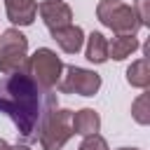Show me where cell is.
Instances as JSON below:
<instances>
[{
	"instance_id": "6da1fadb",
	"label": "cell",
	"mask_w": 150,
	"mask_h": 150,
	"mask_svg": "<svg viewBox=\"0 0 150 150\" xmlns=\"http://www.w3.org/2000/svg\"><path fill=\"white\" fill-rule=\"evenodd\" d=\"M59 108V98L54 89L40 87L28 70H19L12 75L0 77V112H5L23 143H33L40 138V131Z\"/></svg>"
},
{
	"instance_id": "7a4b0ae2",
	"label": "cell",
	"mask_w": 150,
	"mask_h": 150,
	"mask_svg": "<svg viewBox=\"0 0 150 150\" xmlns=\"http://www.w3.org/2000/svg\"><path fill=\"white\" fill-rule=\"evenodd\" d=\"M96 16L115 35H124V33L136 35V30L141 28V21H138L134 7L124 5L122 0H101L96 5Z\"/></svg>"
},
{
	"instance_id": "3957f363",
	"label": "cell",
	"mask_w": 150,
	"mask_h": 150,
	"mask_svg": "<svg viewBox=\"0 0 150 150\" xmlns=\"http://www.w3.org/2000/svg\"><path fill=\"white\" fill-rule=\"evenodd\" d=\"M26 63H28V38L16 28H7L0 35V73L12 75L26 70Z\"/></svg>"
},
{
	"instance_id": "277c9868",
	"label": "cell",
	"mask_w": 150,
	"mask_h": 150,
	"mask_svg": "<svg viewBox=\"0 0 150 150\" xmlns=\"http://www.w3.org/2000/svg\"><path fill=\"white\" fill-rule=\"evenodd\" d=\"M26 70L28 75L45 89H54L61 80V73H63V61L56 56V52L47 49V47H40L33 56H28V63H26Z\"/></svg>"
},
{
	"instance_id": "5b68a950",
	"label": "cell",
	"mask_w": 150,
	"mask_h": 150,
	"mask_svg": "<svg viewBox=\"0 0 150 150\" xmlns=\"http://www.w3.org/2000/svg\"><path fill=\"white\" fill-rule=\"evenodd\" d=\"M73 110H66V108H56L52 110V115L47 117L42 131H40V145L42 150H61L70 136H73Z\"/></svg>"
},
{
	"instance_id": "8992f818",
	"label": "cell",
	"mask_w": 150,
	"mask_h": 150,
	"mask_svg": "<svg viewBox=\"0 0 150 150\" xmlns=\"http://www.w3.org/2000/svg\"><path fill=\"white\" fill-rule=\"evenodd\" d=\"M61 94H80V96H94L101 89V75L80 66H63L61 80L56 84Z\"/></svg>"
},
{
	"instance_id": "52a82bcc",
	"label": "cell",
	"mask_w": 150,
	"mask_h": 150,
	"mask_svg": "<svg viewBox=\"0 0 150 150\" xmlns=\"http://www.w3.org/2000/svg\"><path fill=\"white\" fill-rule=\"evenodd\" d=\"M38 12H40V16L49 30H56V28L73 23V9L63 0H45L38 5Z\"/></svg>"
},
{
	"instance_id": "ba28073f",
	"label": "cell",
	"mask_w": 150,
	"mask_h": 150,
	"mask_svg": "<svg viewBox=\"0 0 150 150\" xmlns=\"http://www.w3.org/2000/svg\"><path fill=\"white\" fill-rule=\"evenodd\" d=\"M52 38L56 40V45L66 52V54H77L84 45V30L75 23H68L63 28H56L52 30Z\"/></svg>"
},
{
	"instance_id": "9c48e42d",
	"label": "cell",
	"mask_w": 150,
	"mask_h": 150,
	"mask_svg": "<svg viewBox=\"0 0 150 150\" xmlns=\"http://www.w3.org/2000/svg\"><path fill=\"white\" fill-rule=\"evenodd\" d=\"M7 19L14 26H30L38 14V0H5Z\"/></svg>"
},
{
	"instance_id": "30bf717a",
	"label": "cell",
	"mask_w": 150,
	"mask_h": 150,
	"mask_svg": "<svg viewBox=\"0 0 150 150\" xmlns=\"http://www.w3.org/2000/svg\"><path fill=\"white\" fill-rule=\"evenodd\" d=\"M70 124H73V134L91 136V134H98V129H101V115L94 108H82V110L73 112Z\"/></svg>"
},
{
	"instance_id": "8fae6325",
	"label": "cell",
	"mask_w": 150,
	"mask_h": 150,
	"mask_svg": "<svg viewBox=\"0 0 150 150\" xmlns=\"http://www.w3.org/2000/svg\"><path fill=\"white\" fill-rule=\"evenodd\" d=\"M136 49H138V38H136V35H131V33L115 35V38L108 42V59L122 61V59L131 56Z\"/></svg>"
},
{
	"instance_id": "7c38bea8",
	"label": "cell",
	"mask_w": 150,
	"mask_h": 150,
	"mask_svg": "<svg viewBox=\"0 0 150 150\" xmlns=\"http://www.w3.org/2000/svg\"><path fill=\"white\" fill-rule=\"evenodd\" d=\"M84 56L91 63H105L108 61V40H105L103 33L94 30L87 38V52H84Z\"/></svg>"
},
{
	"instance_id": "4fadbf2b",
	"label": "cell",
	"mask_w": 150,
	"mask_h": 150,
	"mask_svg": "<svg viewBox=\"0 0 150 150\" xmlns=\"http://www.w3.org/2000/svg\"><path fill=\"white\" fill-rule=\"evenodd\" d=\"M127 82L136 89H148L150 87V63H148V56L134 61L129 68H127Z\"/></svg>"
},
{
	"instance_id": "5bb4252c",
	"label": "cell",
	"mask_w": 150,
	"mask_h": 150,
	"mask_svg": "<svg viewBox=\"0 0 150 150\" xmlns=\"http://www.w3.org/2000/svg\"><path fill=\"white\" fill-rule=\"evenodd\" d=\"M131 117L138 124H150V91H143L131 103Z\"/></svg>"
},
{
	"instance_id": "9a60e30c",
	"label": "cell",
	"mask_w": 150,
	"mask_h": 150,
	"mask_svg": "<svg viewBox=\"0 0 150 150\" xmlns=\"http://www.w3.org/2000/svg\"><path fill=\"white\" fill-rule=\"evenodd\" d=\"M77 150H110V148H108V143H105V138H103V136L91 134V136H84V141L80 143V148H77Z\"/></svg>"
},
{
	"instance_id": "2e32d148",
	"label": "cell",
	"mask_w": 150,
	"mask_h": 150,
	"mask_svg": "<svg viewBox=\"0 0 150 150\" xmlns=\"http://www.w3.org/2000/svg\"><path fill=\"white\" fill-rule=\"evenodd\" d=\"M134 12H136V16L141 21V28L143 26H150V0H136Z\"/></svg>"
},
{
	"instance_id": "e0dca14e",
	"label": "cell",
	"mask_w": 150,
	"mask_h": 150,
	"mask_svg": "<svg viewBox=\"0 0 150 150\" xmlns=\"http://www.w3.org/2000/svg\"><path fill=\"white\" fill-rule=\"evenodd\" d=\"M9 150H30L26 143H16V145H9Z\"/></svg>"
},
{
	"instance_id": "ac0fdd59",
	"label": "cell",
	"mask_w": 150,
	"mask_h": 150,
	"mask_svg": "<svg viewBox=\"0 0 150 150\" xmlns=\"http://www.w3.org/2000/svg\"><path fill=\"white\" fill-rule=\"evenodd\" d=\"M0 150H9V143L5 138H0Z\"/></svg>"
},
{
	"instance_id": "d6986e66",
	"label": "cell",
	"mask_w": 150,
	"mask_h": 150,
	"mask_svg": "<svg viewBox=\"0 0 150 150\" xmlns=\"http://www.w3.org/2000/svg\"><path fill=\"white\" fill-rule=\"evenodd\" d=\"M117 150H138V148H117Z\"/></svg>"
}]
</instances>
